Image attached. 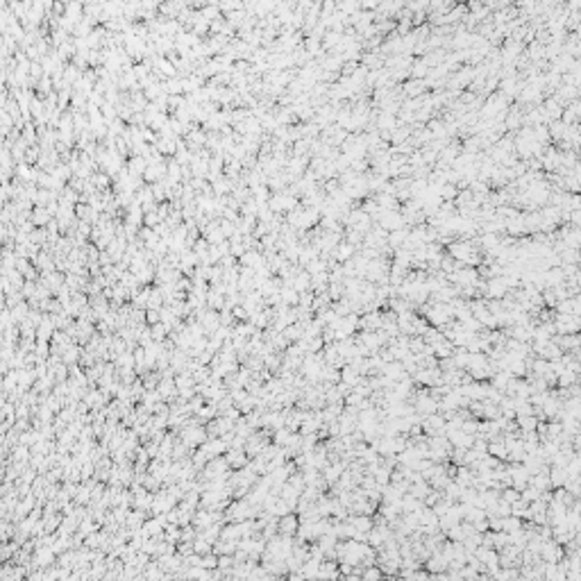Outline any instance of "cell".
Wrapping results in <instances>:
<instances>
[{
    "mask_svg": "<svg viewBox=\"0 0 581 581\" xmlns=\"http://www.w3.org/2000/svg\"><path fill=\"white\" fill-rule=\"evenodd\" d=\"M556 379H558V386H561V389H567V386H572V384L576 381V372H572V370H567V368H563V370L556 375Z\"/></svg>",
    "mask_w": 581,
    "mask_h": 581,
    "instance_id": "cell-3",
    "label": "cell"
},
{
    "mask_svg": "<svg viewBox=\"0 0 581 581\" xmlns=\"http://www.w3.org/2000/svg\"><path fill=\"white\" fill-rule=\"evenodd\" d=\"M350 525H352L357 531H363V534H368V531L372 529L370 515H352V518H350Z\"/></svg>",
    "mask_w": 581,
    "mask_h": 581,
    "instance_id": "cell-2",
    "label": "cell"
},
{
    "mask_svg": "<svg viewBox=\"0 0 581 581\" xmlns=\"http://www.w3.org/2000/svg\"><path fill=\"white\" fill-rule=\"evenodd\" d=\"M298 525H300V518L298 515H286L284 513V518L279 520V531H282L284 536H295V531H298Z\"/></svg>",
    "mask_w": 581,
    "mask_h": 581,
    "instance_id": "cell-1",
    "label": "cell"
}]
</instances>
